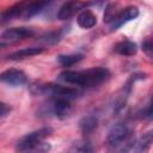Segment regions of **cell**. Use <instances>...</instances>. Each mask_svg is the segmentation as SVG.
<instances>
[{"label":"cell","instance_id":"cell-10","mask_svg":"<svg viewBox=\"0 0 153 153\" xmlns=\"http://www.w3.org/2000/svg\"><path fill=\"white\" fill-rule=\"evenodd\" d=\"M62 81L67 82V84H72V85H76V86H82L84 87V74L82 71L81 72H75V71H63L62 73H60L59 76Z\"/></svg>","mask_w":153,"mask_h":153},{"label":"cell","instance_id":"cell-6","mask_svg":"<svg viewBox=\"0 0 153 153\" xmlns=\"http://www.w3.org/2000/svg\"><path fill=\"white\" fill-rule=\"evenodd\" d=\"M128 135H129L128 127L123 123H117L110 128L106 140L110 146H118L128 137Z\"/></svg>","mask_w":153,"mask_h":153},{"label":"cell","instance_id":"cell-7","mask_svg":"<svg viewBox=\"0 0 153 153\" xmlns=\"http://www.w3.org/2000/svg\"><path fill=\"white\" fill-rule=\"evenodd\" d=\"M44 92L54 96L55 98H74L75 96L79 94V91L72 87H67V86H61V85H56V84H48L44 86Z\"/></svg>","mask_w":153,"mask_h":153},{"label":"cell","instance_id":"cell-14","mask_svg":"<svg viewBox=\"0 0 153 153\" xmlns=\"http://www.w3.org/2000/svg\"><path fill=\"white\" fill-rule=\"evenodd\" d=\"M72 105L69 98H56L54 103V112L59 117H65L71 112Z\"/></svg>","mask_w":153,"mask_h":153},{"label":"cell","instance_id":"cell-15","mask_svg":"<svg viewBox=\"0 0 153 153\" xmlns=\"http://www.w3.org/2000/svg\"><path fill=\"white\" fill-rule=\"evenodd\" d=\"M26 1H22L20 4H17L14 5L13 7L8 8L7 11H5L1 16V19H2V23H6L8 20H12L13 18L16 17H19V16H23L25 8H26Z\"/></svg>","mask_w":153,"mask_h":153},{"label":"cell","instance_id":"cell-2","mask_svg":"<svg viewBox=\"0 0 153 153\" xmlns=\"http://www.w3.org/2000/svg\"><path fill=\"white\" fill-rule=\"evenodd\" d=\"M84 74V87H96L110 76V71L104 67H94L86 71H82Z\"/></svg>","mask_w":153,"mask_h":153},{"label":"cell","instance_id":"cell-9","mask_svg":"<svg viewBox=\"0 0 153 153\" xmlns=\"http://www.w3.org/2000/svg\"><path fill=\"white\" fill-rule=\"evenodd\" d=\"M53 0H33L31 2L27 4L24 13H23V18L24 19H29L36 14H38L47 5H49Z\"/></svg>","mask_w":153,"mask_h":153},{"label":"cell","instance_id":"cell-4","mask_svg":"<svg viewBox=\"0 0 153 153\" xmlns=\"http://www.w3.org/2000/svg\"><path fill=\"white\" fill-rule=\"evenodd\" d=\"M86 6H87V4L84 2V1H81V0H69V1L65 2L60 7V10L57 12V19H60V20L71 19L78 12H80L81 10H84Z\"/></svg>","mask_w":153,"mask_h":153},{"label":"cell","instance_id":"cell-11","mask_svg":"<svg viewBox=\"0 0 153 153\" xmlns=\"http://www.w3.org/2000/svg\"><path fill=\"white\" fill-rule=\"evenodd\" d=\"M114 49L117 54H120L122 56H133L137 51L136 44L131 41H128V39H124V41H121V42L116 43Z\"/></svg>","mask_w":153,"mask_h":153},{"label":"cell","instance_id":"cell-20","mask_svg":"<svg viewBox=\"0 0 153 153\" xmlns=\"http://www.w3.org/2000/svg\"><path fill=\"white\" fill-rule=\"evenodd\" d=\"M141 48H142V51L153 59V38H147L142 42L141 44Z\"/></svg>","mask_w":153,"mask_h":153},{"label":"cell","instance_id":"cell-16","mask_svg":"<svg viewBox=\"0 0 153 153\" xmlns=\"http://www.w3.org/2000/svg\"><path fill=\"white\" fill-rule=\"evenodd\" d=\"M153 145V129L143 133L141 137L136 142V149L140 152H146L149 149V147Z\"/></svg>","mask_w":153,"mask_h":153},{"label":"cell","instance_id":"cell-13","mask_svg":"<svg viewBox=\"0 0 153 153\" xmlns=\"http://www.w3.org/2000/svg\"><path fill=\"white\" fill-rule=\"evenodd\" d=\"M43 51H44L43 48H39V47H30V48H24V49L17 50V51L10 54L7 57L10 60H23V59H26V57H31V56L42 54Z\"/></svg>","mask_w":153,"mask_h":153},{"label":"cell","instance_id":"cell-8","mask_svg":"<svg viewBox=\"0 0 153 153\" xmlns=\"http://www.w3.org/2000/svg\"><path fill=\"white\" fill-rule=\"evenodd\" d=\"M137 16H139V10H137V7H135V6H129V7L124 8V10H122V11L117 14V17L110 23V27H111L112 31H114V30H117V29L121 27L123 24H126V23H128V22L135 19Z\"/></svg>","mask_w":153,"mask_h":153},{"label":"cell","instance_id":"cell-23","mask_svg":"<svg viewBox=\"0 0 153 153\" xmlns=\"http://www.w3.org/2000/svg\"><path fill=\"white\" fill-rule=\"evenodd\" d=\"M75 149H76V151H80V152H92V151H93V147L90 146V143H87V142L85 143V142H84L82 146H79V143H78V145L75 143Z\"/></svg>","mask_w":153,"mask_h":153},{"label":"cell","instance_id":"cell-12","mask_svg":"<svg viewBox=\"0 0 153 153\" xmlns=\"http://www.w3.org/2000/svg\"><path fill=\"white\" fill-rule=\"evenodd\" d=\"M78 25L82 29H91L97 24V17L90 11V10H84L79 13L76 18Z\"/></svg>","mask_w":153,"mask_h":153},{"label":"cell","instance_id":"cell-24","mask_svg":"<svg viewBox=\"0 0 153 153\" xmlns=\"http://www.w3.org/2000/svg\"><path fill=\"white\" fill-rule=\"evenodd\" d=\"M0 108H1V117H5L10 112V110H11L10 106H7V104H5V103H1Z\"/></svg>","mask_w":153,"mask_h":153},{"label":"cell","instance_id":"cell-17","mask_svg":"<svg viewBox=\"0 0 153 153\" xmlns=\"http://www.w3.org/2000/svg\"><path fill=\"white\" fill-rule=\"evenodd\" d=\"M98 126V120L94 116H86L80 121V129L84 134L92 133Z\"/></svg>","mask_w":153,"mask_h":153},{"label":"cell","instance_id":"cell-5","mask_svg":"<svg viewBox=\"0 0 153 153\" xmlns=\"http://www.w3.org/2000/svg\"><path fill=\"white\" fill-rule=\"evenodd\" d=\"M0 79L6 85L17 87V86H22L26 82V74L20 69L11 68V69L4 71L0 75Z\"/></svg>","mask_w":153,"mask_h":153},{"label":"cell","instance_id":"cell-21","mask_svg":"<svg viewBox=\"0 0 153 153\" xmlns=\"http://www.w3.org/2000/svg\"><path fill=\"white\" fill-rule=\"evenodd\" d=\"M60 39V35L57 32H49L47 35H44L42 37V41L48 43V44H53V43H56L57 41Z\"/></svg>","mask_w":153,"mask_h":153},{"label":"cell","instance_id":"cell-19","mask_svg":"<svg viewBox=\"0 0 153 153\" xmlns=\"http://www.w3.org/2000/svg\"><path fill=\"white\" fill-rule=\"evenodd\" d=\"M120 12H117L115 10V5H109L105 10V13H104V22L106 23H111L118 14Z\"/></svg>","mask_w":153,"mask_h":153},{"label":"cell","instance_id":"cell-18","mask_svg":"<svg viewBox=\"0 0 153 153\" xmlns=\"http://www.w3.org/2000/svg\"><path fill=\"white\" fill-rule=\"evenodd\" d=\"M82 59V55L80 54H73V55H60L57 57L59 62L63 66V67H71L73 65H75L76 62H79Z\"/></svg>","mask_w":153,"mask_h":153},{"label":"cell","instance_id":"cell-22","mask_svg":"<svg viewBox=\"0 0 153 153\" xmlns=\"http://www.w3.org/2000/svg\"><path fill=\"white\" fill-rule=\"evenodd\" d=\"M142 117L145 118H153V96L149 98L148 104L142 111Z\"/></svg>","mask_w":153,"mask_h":153},{"label":"cell","instance_id":"cell-1","mask_svg":"<svg viewBox=\"0 0 153 153\" xmlns=\"http://www.w3.org/2000/svg\"><path fill=\"white\" fill-rule=\"evenodd\" d=\"M53 133V129L49 127L41 128L35 130L25 136H23L17 143V151L19 152H47L50 149V146L43 140Z\"/></svg>","mask_w":153,"mask_h":153},{"label":"cell","instance_id":"cell-3","mask_svg":"<svg viewBox=\"0 0 153 153\" xmlns=\"http://www.w3.org/2000/svg\"><path fill=\"white\" fill-rule=\"evenodd\" d=\"M33 36V30L29 27H11L2 32L1 35V45L12 44L19 42L24 38H29Z\"/></svg>","mask_w":153,"mask_h":153}]
</instances>
